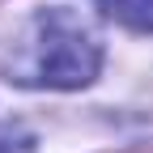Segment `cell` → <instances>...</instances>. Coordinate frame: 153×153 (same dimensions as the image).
I'll return each mask as SVG.
<instances>
[{
	"instance_id": "obj_1",
	"label": "cell",
	"mask_w": 153,
	"mask_h": 153,
	"mask_svg": "<svg viewBox=\"0 0 153 153\" xmlns=\"http://www.w3.org/2000/svg\"><path fill=\"white\" fill-rule=\"evenodd\" d=\"M98 68L102 43L94 26L72 9H43L30 22L22 51L13 55L9 81L38 89H81L98 76Z\"/></svg>"
},
{
	"instance_id": "obj_2",
	"label": "cell",
	"mask_w": 153,
	"mask_h": 153,
	"mask_svg": "<svg viewBox=\"0 0 153 153\" xmlns=\"http://www.w3.org/2000/svg\"><path fill=\"white\" fill-rule=\"evenodd\" d=\"M102 13L115 17L119 26L136 30V34H149L153 30V0H98Z\"/></svg>"
}]
</instances>
